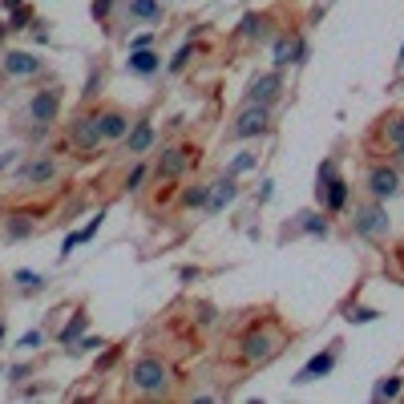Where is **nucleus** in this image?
I'll list each match as a JSON object with an SVG mask.
<instances>
[{"mask_svg": "<svg viewBox=\"0 0 404 404\" xmlns=\"http://www.w3.org/2000/svg\"><path fill=\"white\" fill-rule=\"evenodd\" d=\"M29 364H16V368H8V384H20V380H25V376H29Z\"/></svg>", "mask_w": 404, "mask_h": 404, "instance_id": "37", "label": "nucleus"}, {"mask_svg": "<svg viewBox=\"0 0 404 404\" xmlns=\"http://www.w3.org/2000/svg\"><path fill=\"white\" fill-rule=\"evenodd\" d=\"M336 178H339V174H336V162H332V158L320 162V174H315V198H323V190H327Z\"/></svg>", "mask_w": 404, "mask_h": 404, "instance_id": "23", "label": "nucleus"}, {"mask_svg": "<svg viewBox=\"0 0 404 404\" xmlns=\"http://www.w3.org/2000/svg\"><path fill=\"white\" fill-rule=\"evenodd\" d=\"M4 73L32 77V73H41V57H32V53H8V57H4Z\"/></svg>", "mask_w": 404, "mask_h": 404, "instance_id": "15", "label": "nucleus"}, {"mask_svg": "<svg viewBox=\"0 0 404 404\" xmlns=\"http://www.w3.org/2000/svg\"><path fill=\"white\" fill-rule=\"evenodd\" d=\"M275 352H279V336L267 332V327H255V332L242 336V360H247L251 368H255V364H267Z\"/></svg>", "mask_w": 404, "mask_h": 404, "instance_id": "2", "label": "nucleus"}, {"mask_svg": "<svg viewBox=\"0 0 404 404\" xmlns=\"http://www.w3.org/2000/svg\"><path fill=\"white\" fill-rule=\"evenodd\" d=\"M4 235H8V239H29V235H32V219L13 214V219H8V226H4Z\"/></svg>", "mask_w": 404, "mask_h": 404, "instance_id": "24", "label": "nucleus"}, {"mask_svg": "<svg viewBox=\"0 0 404 404\" xmlns=\"http://www.w3.org/2000/svg\"><path fill=\"white\" fill-rule=\"evenodd\" d=\"M384 230H388V210H384L380 198L356 207V235H360V239H380Z\"/></svg>", "mask_w": 404, "mask_h": 404, "instance_id": "3", "label": "nucleus"}, {"mask_svg": "<svg viewBox=\"0 0 404 404\" xmlns=\"http://www.w3.org/2000/svg\"><path fill=\"white\" fill-rule=\"evenodd\" d=\"M129 16L133 20H162V4L158 0H129Z\"/></svg>", "mask_w": 404, "mask_h": 404, "instance_id": "20", "label": "nucleus"}, {"mask_svg": "<svg viewBox=\"0 0 404 404\" xmlns=\"http://www.w3.org/2000/svg\"><path fill=\"white\" fill-rule=\"evenodd\" d=\"M304 41H299V37H291V32H283V37H279V41H275V69H283V65H299L304 61Z\"/></svg>", "mask_w": 404, "mask_h": 404, "instance_id": "12", "label": "nucleus"}, {"mask_svg": "<svg viewBox=\"0 0 404 404\" xmlns=\"http://www.w3.org/2000/svg\"><path fill=\"white\" fill-rule=\"evenodd\" d=\"M279 89H283V81H279V73H259L255 81H251V89H247V105H271L275 97H279Z\"/></svg>", "mask_w": 404, "mask_h": 404, "instance_id": "8", "label": "nucleus"}, {"mask_svg": "<svg viewBox=\"0 0 404 404\" xmlns=\"http://www.w3.org/2000/svg\"><path fill=\"white\" fill-rule=\"evenodd\" d=\"M400 65H404V48H400Z\"/></svg>", "mask_w": 404, "mask_h": 404, "instance_id": "45", "label": "nucleus"}, {"mask_svg": "<svg viewBox=\"0 0 404 404\" xmlns=\"http://www.w3.org/2000/svg\"><path fill=\"white\" fill-rule=\"evenodd\" d=\"M41 339H45V336H41V332L32 327V332H25V336L16 339V348H25V352H32V348H41Z\"/></svg>", "mask_w": 404, "mask_h": 404, "instance_id": "32", "label": "nucleus"}, {"mask_svg": "<svg viewBox=\"0 0 404 404\" xmlns=\"http://www.w3.org/2000/svg\"><path fill=\"white\" fill-rule=\"evenodd\" d=\"M380 138H384L392 150H400V145H404V113H392V117H384V126H380Z\"/></svg>", "mask_w": 404, "mask_h": 404, "instance_id": "19", "label": "nucleus"}, {"mask_svg": "<svg viewBox=\"0 0 404 404\" xmlns=\"http://www.w3.org/2000/svg\"><path fill=\"white\" fill-rule=\"evenodd\" d=\"M186 61H190V41H186V45H182V48L174 53V61H170V69L178 73V69H186Z\"/></svg>", "mask_w": 404, "mask_h": 404, "instance_id": "34", "label": "nucleus"}, {"mask_svg": "<svg viewBox=\"0 0 404 404\" xmlns=\"http://www.w3.org/2000/svg\"><path fill=\"white\" fill-rule=\"evenodd\" d=\"M0 344H4V323H0Z\"/></svg>", "mask_w": 404, "mask_h": 404, "instance_id": "44", "label": "nucleus"}, {"mask_svg": "<svg viewBox=\"0 0 404 404\" xmlns=\"http://www.w3.org/2000/svg\"><path fill=\"white\" fill-rule=\"evenodd\" d=\"M101 219H105V214H101V210H97L93 219H89V223L81 226V230H77V235H81V242H89V239H93V235H97V230H101Z\"/></svg>", "mask_w": 404, "mask_h": 404, "instance_id": "31", "label": "nucleus"}, {"mask_svg": "<svg viewBox=\"0 0 404 404\" xmlns=\"http://www.w3.org/2000/svg\"><path fill=\"white\" fill-rule=\"evenodd\" d=\"M20 4H25V0H4V8H20Z\"/></svg>", "mask_w": 404, "mask_h": 404, "instance_id": "42", "label": "nucleus"}, {"mask_svg": "<svg viewBox=\"0 0 404 404\" xmlns=\"http://www.w3.org/2000/svg\"><path fill=\"white\" fill-rule=\"evenodd\" d=\"M182 202H186V207H207V202H210V186H190V190L182 194Z\"/></svg>", "mask_w": 404, "mask_h": 404, "instance_id": "28", "label": "nucleus"}, {"mask_svg": "<svg viewBox=\"0 0 404 404\" xmlns=\"http://www.w3.org/2000/svg\"><path fill=\"white\" fill-rule=\"evenodd\" d=\"M97 122H101V138H105V142H117V138H126V129H129V117H126V113H117V110L97 113Z\"/></svg>", "mask_w": 404, "mask_h": 404, "instance_id": "14", "label": "nucleus"}, {"mask_svg": "<svg viewBox=\"0 0 404 404\" xmlns=\"http://www.w3.org/2000/svg\"><path fill=\"white\" fill-rule=\"evenodd\" d=\"M57 174H61V166H57L53 158H29L25 166H20V178H25L29 186H48Z\"/></svg>", "mask_w": 404, "mask_h": 404, "instance_id": "11", "label": "nucleus"}, {"mask_svg": "<svg viewBox=\"0 0 404 404\" xmlns=\"http://www.w3.org/2000/svg\"><path fill=\"white\" fill-rule=\"evenodd\" d=\"M235 198H239V186H235V178H230V174H223L219 182H214V186H210L207 210H210V214H219V210H223L226 202H235Z\"/></svg>", "mask_w": 404, "mask_h": 404, "instance_id": "13", "label": "nucleus"}, {"mask_svg": "<svg viewBox=\"0 0 404 404\" xmlns=\"http://www.w3.org/2000/svg\"><path fill=\"white\" fill-rule=\"evenodd\" d=\"M13 162H16V150H8V154L0 158V174H4V170H13Z\"/></svg>", "mask_w": 404, "mask_h": 404, "instance_id": "39", "label": "nucleus"}, {"mask_svg": "<svg viewBox=\"0 0 404 404\" xmlns=\"http://www.w3.org/2000/svg\"><path fill=\"white\" fill-rule=\"evenodd\" d=\"M267 129H271V105H247V110L235 117L230 133H235V138H259V133H267Z\"/></svg>", "mask_w": 404, "mask_h": 404, "instance_id": "5", "label": "nucleus"}, {"mask_svg": "<svg viewBox=\"0 0 404 404\" xmlns=\"http://www.w3.org/2000/svg\"><path fill=\"white\" fill-rule=\"evenodd\" d=\"M396 396H400V376H384L372 388V400H396Z\"/></svg>", "mask_w": 404, "mask_h": 404, "instance_id": "22", "label": "nucleus"}, {"mask_svg": "<svg viewBox=\"0 0 404 404\" xmlns=\"http://www.w3.org/2000/svg\"><path fill=\"white\" fill-rule=\"evenodd\" d=\"M299 226H304L307 235H315V239H323V235H327V223H323L320 214H311V210H304V214H299Z\"/></svg>", "mask_w": 404, "mask_h": 404, "instance_id": "25", "label": "nucleus"}, {"mask_svg": "<svg viewBox=\"0 0 404 404\" xmlns=\"http://www.w3.org/2000/svg\"><path fill=\"white\" fill-rule=\"evenodd\" d=\"M348 198H352V186H348V182H344V178H336V182H332V186H327V190H323V207L332 210V214H336V210H344L348 207Z\"/></svg>", "mask_w": 404, "mask_h": 404, "instance_id": "17", "label": "nucleus"}, {"mask_svg": "<svg viewBox=\"0 0 404 404\" xmlns=\"http://www.w3.org/2000/svg\"><path fill=\"white\" fill-rule=\"evenodd\" d=\"M4 32H8V25H0V41H4Z\"/></svg>", "mask_w": 404, "mask_h": 404, "instance_id": "43", "label": "nucleus"}, {"mask_svg": "<svg viewBox=\"0 0 404 404\" xmlns=\"http://www.w3.org/2000/svg\"><path fill=\"white\" fill-rule=\"evenodd\" d=\"M158 65H162V57L154 53V48H133V53H129V69H133V73H142V77L158 73Z\"/></svg>", "mask_w": 404, "mask_h": 404, "instance_id": "18", "label": "nucleus"}, {"mask_svg": "<svg viewBox=\"0 0 404 404\" xmlns=\"http://www.w3.org/2000/svg\"><path fill=\"white\" fill-rule=\"evenodd\" d=\"M392 154H396V166H404V145L400 150H392Z\"/></svg>", "mask_w": 404, "mask_h": 404, "instance_id": "41", "label": "nucleus"}, {"mask_svg": "<svg viewBox=\"0 0 404 404\" xmlns=\"http://www.w3.org/2000/svg\"><path fill=\"white\" fill-rule=\"evenodd\" d=\"M85 336V315H73V320L65 323L61 332H57V339H61V348H73L77 339Z\"/></svg>", "mask_w": 404, "mask_h": 404, "instance_id": "21", "label": "nucleus"}, {"mask_svg": "<svg viewBox=\"0 0 404 404\" xmlns=\"http://www.w3.org/2000/svg\"><path fill=\"white\" fill-rule=\"evenodd\" d=\"M13 279H16L25 291H45V275H37V271H16Z\"/></svg>", "mask_w": 404, "mask_h": 404, "instance_id": "27", "label": "nucleus"}, {"mask_svg": "<svg viewBox=\"0 0 404 404\" xmlns=\"http://www.w3.org/2000/svg\"><path fill=\"white\" fill-rule=\"evenodd\" d=\"M154 145V126L150 122H138L133 129H126V150L129 154H145Z\"/></svg>", "mask_w": 404, "mask_h": 404, "instance_id": "16", "label": "nucleus"}, {"mask_svg": "<svg viewBox=\"0 0 404 404\" xmlns=\"http://www.w3.org/2000/svg\"><path fill=\"white\" fill-rule=\"evenodd\" d=\"M57 113H61V93H57V89H41V93H32L29 117L37 122V126H53V122H57Z\"/></svg>", "mask_w": 404, "mask_h": 404, "instance_id": "6", "label": "nucleus"}, {"mask_svg": "<svg viewBox=\"0 0 404 404\" xmlns=\"http://www.w3.org/2000/svg\"><path fill=\"white\" fill-rule=\"evenodd\" d=\"M110 4H113V0H93V16H105V13H110Z\"/></svg>", "mask_w": 404, "mask_h": 404, "instance_id": "40", "label": "nucleus"}, {"mask_svg": "<svg viewBox=\"0 0 404 404\" xmlns=\"http://www.w3.org/2000/svg\"><path fill=\"white\" fill-rule=\"evenodd\" d=\"M29 20H32L29 8H13V25L8 29H29Z\"/></svg>", "mask_w": 404, "mask_h": 404, "instance_id": "35", "label": "nucleus"}, {"mask_svg": "<svg viewBox=\"0 0 404 404\" xmlns=\"http://www.w3.org/2000/svg\"><path fill=\"white\" fill-rule=\"evenodd\" d=\"M150 41H154V37H150V32H142V37H133V41H129V48H150Z\"/></svg>", "mask_w": 404, "mask_h": 404, "instance_id": "38", "label": "nucleus"}, {"mask_svg": "<svg viewBox=\"0 0 404 404\" xmlns=\"http://www.w3.org/2000/svg\"><path fill=\"white\" fill-rule=\"evenodd\" d=\"M93 348H105V344H101V336H81L69 352H93Z\"/></svg>", "mask_w": 404, "mask_h": 404, "instance_id": "33", "label": "nucleus"}, {"mask_svg": "<svg viewBox=\"0 0 404 404\" xmlns=\"http://www.w3.org/2000/svg\"><path fill=\"white\" fill-rule=\"evenodd\" d=\"M129 384L145 392V396H158L170 388V368L162 364L158 356H142V360H133V368H129Z\"/></svg>", "mask_w": 404, "mask_h": 404, "instance_id": "1", "label": "nucleus"}, {"mask_svg": "<svg viewBox=\"0 0 404 404\" xmlns=\"http://www.w3.org/2000/svg\"><path fill=\"white\" fill-rule=\"evenodd\" d=\"M255 166V154H239V158L230 162V178H239V174H247Z\"/></svg>", "mask_w": 404, "mask_h": 404, "instance_id": "30", "label": "nucleus"}, {"mask_svg": "<svg viewBox=\"0 0 404 404\" xmlns=\"http://www.w3.org/2000/svg\"><path fill=\"white\" fill-rule=\"evenodd\" d=\"M186 166H190V150H182V145H170V150H162L158 170H154V174L170 182V178H182V174H186Z\"/></svg>", "mask_w": 404, "mask_h": 404, "instance_id": "10", "label": "nucleus"}, {"mask_svg": "<svg viewBox=\"0 0 404 404\" xmlns=\"http://www.w3.org/2000/svg\"><path fill=\"white\" fill-rule=\"evenodd\" d=\"M368 190L372 198H392V194L400 190V174H396V166H372V174H368Z\"/></svg>", "mask_w": 404, "mask_h": 404, "instance_id": "9", "label": "nucleus"}, {"mask_svg": "<svg viewBox=\"0 0 404 404\" xmlns=\"http://www.w3.org/2000/svg\"><path fill=\"white\" fill-rule=\"evenodd\" d=\"M339 344H332L327 352H315L311 360H307L304 368L295 372V384H311V380H320V376H327V372L336 368V360H339V352H336Z\"/></svg>", "mask_w": 404, "mask_h": 404, "instance_id": "7", "label": "nucleus"}, {"mask_svg": "<svg viewBox=\"0 0 404 404\" xmlns=\"http://www.w3.org/2000/svg\"><path fill=\"white\" fill-rule=\"evenodd\" d=\"M142 182H145V166H133V170H129V178H126V186H129V190H138Z\"/></svg>", "mask_w": 404, "mask_h": 404, "instance_id": "36", "label": "nucleus"}, {"mask_svg": "<svg viewBox=\"0 0 404 404\" xmlns=\"http://www.w3.org/2000/svg\"><path fill=\"white\" fill-rule=\"evenodd\" d=\"M69 142H73V150H81V154H93L97 145L105 142V138H101V122H97L93 113L73 117V122H69Z\"/></svg>", "mask_w": 404, "mask_h": 404, "instance_id": "4", "label": "nucleus"}, {"mask_svg": "<svg viewBox=\"0 0 404 404\" xmlns=\"http://www.w3.org/2000/svg\"><path fill=\"white\" fill-rule=\"evenodd\" d=\"M263 25H267V16H259V13H247L242 16V37H263Z\"/></svg>", "mask_w": 404, "mask_h": 404, "instance_id": "26", "label": "nucleus"}, {"mask_svg": "<svg viewBox=\"0 0 404 404\" xmlns=\"http://www.w3.org/2000/svg\"><path fill=\"white\" fill-rule=\"evenodd\" d=\"M380 315V311H372V307H348V323H372Z\"/></svg>", "mask_w": 404, "mask_h": 404, "instance_id": "29", "label": "nucleus"}]
</instances>
